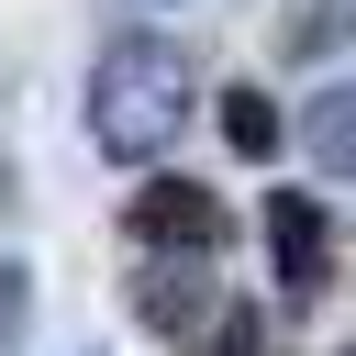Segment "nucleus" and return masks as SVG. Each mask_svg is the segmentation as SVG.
I'll return each mask as SVG.
<instances>
[{"instance_id":"1","label":"nucleus","mask_w":356,"mask_h":356,"mask_svg":"<svg viewBox=\"0 0 356 356\" xmlns=\"http://www.w3.org/2000/svg\"><path fill=\"white\" fill-rule=\"evenodd\" d=\"M189 100H200V78H189L178 33H111L100 67H89V145L145 167V156H167L189 134Z\"/></svg>"},{"instance_id":"2","label":"nucleus","mask_w":356,"mask_h":356,"mask_svg":"<svg viewBox=\"0 0 356 356\" xmlns=\"http://www.w3.org/2000/svg\"><path fill=\"white\" fill-rule=\"evenodd\" d=\"M122 222H134V245H156V256H211V245L234 234L222 189H200V178H145Z\"/></svg>"},{"instance_id":"3","label":"nucleus","mask_w":356,"mask_h":356,"mask_svg":"<svg viewBox=\"0 0 356 356\" xmlns=\"http://www.w3.org/2000/svg\"><path fill=\"white\" fill-rule=\"evenodd\" d=\"M267 256H278V300H289V312L323 300V278H334V222H323L312 189H278V200H267Z\"/></svg>"},{"instance_id":"4","label":"nucleus","mask_w":356,"mask_h":356,"mask_svg":"<svg viewBox=\"0 0 356 356\" xmlns=\"http://www.w3.org/2000/svg\"><path fill=\"white\" fill-rule=\"evenodd\" d=\"M300 145L323 178H356V78H323V100L300 111Z\"/></svg>"},{"instance_id":"5","label":"nucleus","mask_w":356,"mask_h":356,"mask_svg":"<svg viewBox=\"0 0 356 356\" xmlns=\"http://www.w3.org/2000/svg\"><path fill=\"white\" fill-rule=\"evenodd\" d=\"M134 312H145L156 334H189V323H200V289H189V267H145V278H134Z\"/></svg>"},{"instance_id":"6","label":"nucleus","mask_w":356,"mask_h":356,"mask_svg":"<svg viewBox=\"0 0 356 356\" xmlns=\"http://www.w3.org/2000/svg\"><path fill=\"white\" fill-rule=\"evenodd\" d=\"M222 145H234V156H278V100H267V89H234V100H222Z\"/></svg>"},{"instance_id":"7","label":"nucleus","mask_w":356,"mask_h":356,"mask_svg":"<svg viewBox=\"0 0 356 356\" xmlns=\"http://www.w3.org/2000/svg\"><path fill=\"white\" fill-rule=\"evenodd\" d=\"M345 22H356V0H289V56H323Z\"/></svg>"},{"instance_id":"8","label":"nucleus","mask_w":356,"mask_h":356,"mask_svg":"<svg viewBox=\"0 0 356 356\" xmlns=\"http://www.w3.org/2000/svg\"><path fill=\"white\" fill-rule=\"evenodd\" d=\"M189 356H267V323H256V312H211Z\"/></svg>"}]
</instances>
